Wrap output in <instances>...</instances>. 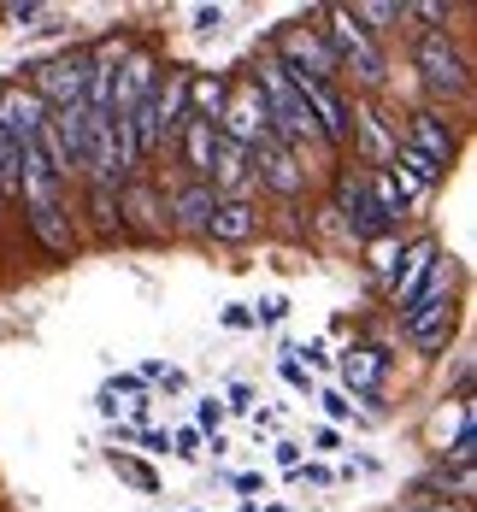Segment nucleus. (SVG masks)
I'll return each mask as SVG.
<instances>
[{"label": "nucleus", "instance_id": "f257e3e1", "mask_svg": "<svg viewBox=\"0 0 477 512\" xmlns=\"http://www.w3.org/2000/svg\"><path fill=\"white\" fill-rule=\"evenodd\" d=\"M401 312H407V342H413L419 354H442L448 336H454V289H448V265H436V277L413 295V307H401Z\"/></svg>", "mask_w": 477, "mask_h": 512}, {"label": "nucleus", "instance_id": "f03ea898", "mask_svg": "<svg viewBox=\"0 0 477 512\" xmlns=\"http://www.w3.org/2000/svg\"><path fill=\"white\" fill-rule=\"evenodd\" d=\"M413 59H419V77L430 95H442V101H466L472 95V59L448 42V30H424Z\"/></svg>", "mask_w": 477, "mask_h": 512}, {"label": "nucleus", "instance_id": "7ed1b4c3", "mask_svg": "<svg viewBox=\"0 0 477 512\" xmlns=\"http://www.w3.org/2000/svg\"><path fill=\"white\" fill-rule=\"evenodd\" d=\"M324 18H330V24H324V42H330V53H336V65H354V71H360V83H371V89H377V83L389 77L383 48L371 42L354 18H348V6H336V12H324Z\"/></svg>", "mask_w": 477, "mask_h": 512}, {"label": "nucleus", "instance_id": "20e7f679", "mask_svg": "<svg viewBox=\"0 0 477 512\" xmlns=\"http://www.w3.org/2000/svg\"><path fill=\"white\" fill-rule=\"evenodd\" d=\"M224 142H236V148H265L271 142V118H265V101L260 89L242 77V83H230V101H224V112H218V124H212Z\"/></svg>", "mask_w": 477, "mask_h": 512}, {"label": "nucleus", "instance_id": "39448f33", "mask_svg": "<svg viewBox=\"0 0 477 512\" xmlns=\"http://www.w3.org/2000/svg\"><path fill=\"white\" fill-rule=\"evenodd\" d=\"M83 71H89V53H59V59L30 65V89H36V101L48 112L83 106Z\"/></svg>", "mask_w": 477, "mask_h": 512}, {"label": "nucleus", "instance_id": "423d86ee", "mask_svg": "<svg viewBox=\"0 0 477 512\" xmlns=\"http://www.w3.org/2000/svg\"><path fill=\"white\" fill-rule=\"evenodd\" d=\"M159 89V65L148 53H130L124 65H112V101H106V118H124V112H136L142 101H154Z\"/></svg>", "mask_w": 477, "mask_h": 512}, {"label": "nucleus", "instance_id": "0eeeda50", "mask_svg": "<svg viewBox=\"0 0 477 512\" xmlns=\"http://www.w3.org/2000/svg\"><path fill=\"white\" fill-rule=\"evenodd\" d=\"M48 124V106L36 101L30 83H0V136L18 148V142H36V130Z\"/></svg>", "mask_w": 477, "mask_h": 512}, {"label": "nucleus", "instance_id": "6e6552de", "mask_svg": "<svg viewBox=\"0 0 477 512\" xmlns=\"http://www.w3.org/2000/svg\"><path fill=\"white\" fill-rule=\"evenodd\" d=\"M118 224L130 230V236H165L171 230V212H159V195L148 189V183H124L118 189Z\"/></svg>", "mask_w": 477, "mask_h": 512}, {"label": "nucleus", "instance_id": "1a4fd4ad", "mask_svg": "<svg viewBox=\"0 0 477 512\" xmlns=\"http://www.w3.org/2000/svg\"><path fill=\"white\" fill-rule=\"evenodd\" d=\"M401 142H407V148H419V154L430 159V165H442V171H448L454 154H460V136H454L436 112H407V136H401Z\"/></svg>", "mask_w": 477, "mask_h": 512}, {"label": "nucleus", "instance_id": "9d476101", "mask_svg": "<svg viewBox=\"0 0 477 512\" xmlns=\"http://www.w3.org/2000/svg\"><path fill=\"white\" fill-rule=\"evenodd\" d=\"M295 89H301V101H307V118L318 124V136H324V142H342V136H348V112H354V106L342 101V89H336V83H295Z\"/></svg>", "mask_w": 477, "mask_h": 512}, {"label": "nucleus", "instance_id": "9b49d317", "mask_svg": "<svg viewBox=\"0 0 477 512\" xmlns=\"http://www.w3.org/2000/svg\"><path fill=\"white\" fill-rule=\"evenodd\" d=\"M348 136H360V159H371V171H383V165H389V154H395V142H401V130H395L377 106L348 112Z\"/></svg>", "mask_w": 477, "mask_h": 512}, {"label": "nucleus", "instance_id": "f8f14e48", "mask_svg": "<svg viewBox=\"0 0 477 512\" xmlns=\"http://www.w3.org/2000/svg\"><path fill=\"white\" fill-rule=\"evenodd\" d=\"M430 277H436V236H419V242L401 254L395 277H389V295H395V307H413V295H419Z\"/></svg>", "mask_w": 477, "mask_h": 512}, {"label": "nucleus", "instance_id": "ddd939ff", "mask_svg": "<svg viewBox=\"0 0 477 512\" xmlns=\"http://www.w3.org/2000/svg\"><path fill=\"white\" fill-rule=\"evenodd\" d=\"M24 218H30V230H36V242H42L48 254H59V259L77 254V230H71L65 201H36V206H24Z\"/></svg>", "mask_w": 477, "mask_h": 512}, {"label": "nucleus", "instance_id": "4468645a", "mask_svg": "<svg viewBox=\"0 0 477 512\" xmlns=\"http://www.w3.org/2000/svg\"><path fill=\"white\" fill-rule=\"evenodd\" d=\"M254 154H260V165H254V171H260L277 195H301L307 171L295 165V148H289V142H277V136H271V142H265V148H254Z\"/></svg>", "mask_w": 477, "mask_h": 512}, {"label": "nucleus", "instance_id": "2eb2a0df", "mask_svg": "<svg viewBox=\"0 0 477 512\" xmlns=\"http://www.w3.org/2000/svg\"><path fill=\"white\" fill-rule=\"evenodd\" d=\"M336 195H342V212H348V230H354V242H377L383 230H395V224H389V218H383V212L366 201L360 177H342V189H336Z\"/></svg>", "mask_w": 477, "mask_h": 512}, {"label": "nucleus", "instance_id": "dca6fc26", "mask_svg": "<svg viewBox=\"0 0 477 512\" xmlns=\"http://www.w3.org/2000/svg\"><path fill=\"white\" fill-rule=\"evenodd\" d=\"M212 212H218V195L212 183H189L177 201H171V230H189V236H207Z\"/></svg>", "mask_w": 477, "mask_h": 512}, {"label": "nucleus", "instance_id": "f3484780", "mask_svg": "<svg viewBox=\"0 0 477 512\" xmlns=\"http://www.w3.org/2000/svg\"><path fill=\"white\" fill-rule=\"evenodd\" d=\"M177 142H183V165H189V177H195V183H207V171H212V148H218V130H212L207 118H183Z\"/></svg>", "mask_w": 477, "mask_h": 512}, {"label": "nucleus", "instance_id": "a211bd4d", "mask_svg": "<svg viewBox=\"0 0 477 512\" xmlns=\"http://www.w3.org/2000/svg\"><path fill=\"white\" fill-rule=\"evenodd\" d=\"M260 230V212H254V201H218V212H212V224H207V236L212 242H248Z\"/></svg>", "mask_w": 477, "mask_h": 512}, {"label": "nucleus", "instance_id": "6ab92c4d", "mask_svg": "<svg viewBox=\"0 0 477 512\" xmlns=\"http://www.w3.org/2000/svg\"><path fill=\"white\" fill-rule=\"evenodd\" d=\"M389 171H395V177H407V183H401V189H407V201L442 183V165H430V159H424L419 148H407V142H395V154H389Z\"/></svg>", "mask_w": 477, "mask_h": 512}, {"label": "nucleus", "instance_id": "aec40b11", "mask_svg": "<svg viewBox=\"0 0 477 512\" xmlns=\"http://www.w3.org/2000/svg\"><path fill=\"white\" fill-rule=\"evenodd\" d=\"M224 101H230V77H224V71H201V77H189V118L218 124Z\"/></svg>", "mask_w": 477, "mask_h": 512}, {"label": "nucleus", "instance_id": "412c9836", "mask_svg": "<svg viewBox=\"0 0 477 512\" xmlns=\"http://www.w3.org/2000/svg\"><path fill=\"white\" fill-rule=\"evenodd\" d=\"M383 359H389V354H377V348H348V354H342V377H348V389H360L366 401H377Z\"/></svg>", "mask_w": 477, "mask_h": 512}, {"label": "nucleus", "instance_id": "4be33fe9", "mask_svg": "<svg viewBox=\"0 0 477 512\" xmlns=\"http://www.w3.org/2000/svg\"><path fill=\"white\" fill-rule=\"evenodd\" d=\"M360 189H366V201L377 206L389 224H401V218H407V206H413V201H407V189H401L389 171H366V177H360Z\"/></svg>", "mask_w": 477, "mask_h": 512}, {"label": "nucleus", "instance_id": "5701e85b", "mask_svg": "<svg viewBox=\"0 0 477 512\" xmlns=\"http://www.w3.org/2000/svg\"><path fill=\"white\" fill-rule=\"evenodd\" d=\"M89 212H95V230L101 236H124V224H118V189L89 183Z\"/></svg>", "mask_w": 477, "mask_h": 512}, {"label": "nucleus", "instance_id": "b1692460", "mask_svg": "<svg viewBox=\"0 0 477 512\" xmlns=\"http://www.w3.org/2000/svg\"><path fill=\"white\" fill-rule=\"evenodd\" d=\"M112 465H118V471H124V477H130V483L142 489V495H154V489H159V477L148 471V465H136V460H112Z\"/></svg>", "mask_w": 477, "mask_h": 512}, {"label": "nucleus", "instance_id": "393cba45", "mask_svg": "<svg viewBox=\"0 0 477 512\" xmlns=\"http://www.w3.org/2000/svg\"><path fill=\"white\" fill-rule=\"evenodd\" d=\"M195 418H201V436H218V424H224V401H201V407H195Z\"/></svg>", "mask_w": 477, "mask_h": 512}, {"label": "nucleus", "instance_id": "a878e982", "mask_svg": "<svg viewBox=\"0 0 477 512\" xmlns=\"http://www.w3.org/2000/svg\"><path fill=\"white\" fill-rule=\"evenodd\" d=\"M171 454L195 460V454H201V430H177V436H171Z\"/></svg>", "mask_w": 477, "mask_h": 512}, {"label": "nucleus", "instance_id": "bb28decb", "mask_svg": "<svg viewBox=\"0 0 477 512\" xmlns=\"http://www.w3.org/2000/svg\"><path fill=\"white\" fill-rule=\"evenodd\" d=\"M218 24H224V6H195V30H201V36H212Z\"/></svg>", "mask_w": 477, "mask_h": 512}, {"label": "nucleus", "instance_id": "cd10ccee", "mask_svg": "<svg viewBox=\"0 0 477 512\" xmlns=\"http://www.w3.org/2000/svg\"><path fill=\"white\" fill-rule=\"evenodd\" d=\"M283 383H289V389H313V377H307L301 359H283Z\"/></svg>", "mask_w": 477, "mask_h": 512}, {"label": "nucleus", "instance_id": "c85d7f7f", "mask_svg": "<svg viewBox=\"0 0 477 512\" xmlns=\"http://www.w3.org/2000/svg\"><path fill=\"white\" fill-rule=\"evenodd\" d=\"M318 401H324V412H330V418H348V412H354V401H342V395H336V389H324V395H318Z\"/></svg>", "mask_w": 477, "mask_h": 512}, {"label": "nucleus", "instance_id": "c756f323", "mask_svg": "<svg viewBox=\"0 0 477 512\" xmlns=\"http://www.w3.org/2000/svg\"><path fill=\"white\" fill-rule=\"evenodd\" d=\"M6 18H12V24H30V18H42V6H36V0H18V6H6Z\"/></svg>", "mask_w": 477, "mask_h": 512}, {"label": "nucleus", "instance_id": "7c9ffc66", "mask_svg": "<svg viewBox=\"0 0 477 512\" xmlns=\"http://www.w3.org/2000/svg\"><path fill=\"white\" fill-rule=\"evenodd\" d=\"M230 407L248 412V407H254V389H248V383H236V389H230Z\"/></svg>", "mask_w": 477, "mask_h": 512}, {"label": "nucleus", "instance_id": "2f4dec72", "mask_svg": "<svg viewBox=\"0 0 477 512\" xmlns=\"http://www.w3.org/2000/svg\"><path fill=\"white\" fill-rule=\"evenodd\" d=\"M142 448H148V454H165V448H171V436H159V430H142Z\"/></svg>", "mask_w": 477, "mask_h": 512}, {"label": "nucleus", "instance_id": "473e14b6", "mask_svg": "<svg viewBox=\"0 0 477 512\" xmlns=\"http://www.w3.org/2000/svg\"><path fill=\"white\" fill-rule=\"evenodd\" d=\"M295 477H301V483H313V489H324V483H330V471H324V465H307V471H295Z\"/></svg>", "mask_w": 477, "mask_h": 512}, {"label": "nucleus", "instance_id": "72a5a7b5", "mask_svg": "<svg viewBox=\"0 0 477 512\" xmlns=\"http://www.w3.org/2000/svg\"><path fill=\"white\" fill-rule=\"evenodd\" d=\"M413 512H454V507H413Z\"/></svg>", "mask_w": 477, "mask_h": 512}]
</instances>
